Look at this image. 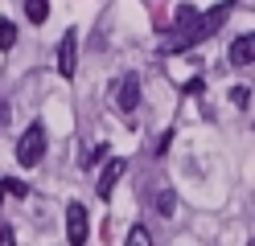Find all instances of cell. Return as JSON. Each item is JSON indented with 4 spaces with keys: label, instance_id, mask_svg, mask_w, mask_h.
Segmentation results:
<instances>
[{
    "label": "cell",
    "instance_id": "1",
    "mask_svg": "<svg viewBox=\"0 0 255 246\" xmlns=\"http://www.w3.org/2000/svg\"><path fill=\"white\" fill-rule=\"evenodd\" d=\"M231 8H235V4H214L206 16H194V21L177 25V29H173V37H165V41H161V54H181V49L206 41L214 29H222V21L231 16Z\"/></svg>",
    "mask_w": 255,
    "mask_h": 246
},
{
    "label": "cell",
    "instance_id": "2",
    "mask_svg": "<svg viewBox=\"0 0 255 246\" xmlns=\"http://www.w3.org/2000/svg\"><path fill=\"white\" fill-rule=\"evenodd\" d=\"M45 160V127L41 123H29L25 136L17 140V164L21 168H37Z\"/></svg>",
    "mask_w": 255,
    "mask_h": 246
},
{
    "label": "cell",
    "instance_id": "3",
    "mask_svg": "<svg viewBox=\"0 0 255 246\" xmlns=\"http://www.w3.org/2000/svg\"><path fill=\"white\" fill-rule=\"evenodd\" d=\"M78 70V33H62V41H58V74L62 78H74Z\"/></svg>",
    "mask_w": 255,
    "mask_h": 246
},
{
    "label": "cell",
    "instance_id": "4",
    "mask_svg": "<svg viewBox=\"0 0 255 246\" xmlns=\"http://www.w3.org/2000/svg\"><path fill=\"white\" fill-rule=\"evenodd\" d=\"M111 98H116V107L128 115V111H136L140 107V78L136 74H124L116 82V90H111Z\"/></svg>",
    "mask_w": 255,
    "mask_h": 246
},
{
    "label": "cell",
    "instance_id": "5",
    "mask_svg": "<svg viewBox=\"0 0 255 246\" xmlns=\"http://www.w3.org/2000/svg\"><path fill=\"white\" fill-rule=\"evenodd\" d=\"M66 238H70V246H83L87 242V209L78 201L66 205Z\"/></svg>",
    "mask_w": 255,
    "mask_h": 246
},
{
    "label": "cell",
    "instance_id": "6",
    "mask_svg": "<svg viewBox=\"0 0 255 246\" xmlns=\"http://www.w3.org/2000/svg\"><path fill=\"white\" fill-rule=\"evenodd\" d=\"M120 176H124V160H120V156H111V160H107V168L99 172V180H95V197H103V201H107L111 189L120 185Z\"/></svg>",
    "mask_w": 255,
    "mask_h": 246
},
{
    "label": "cell",
    "instance_id": "7",
    "mask_svg": "<svg viewBox=\"0 0 255 246\" xmlns=\"http://www.w3.org/2000/svg\"><path fill=\"white\" fill-rule=\"evenodd\" d=\"M251 62H255V37H251V33H243V37L231 45V66L243 70V66H251Z\"/></svg>",
    "mask_w": 255,
    "mask_h": 246
},
{
    "label": "cell",
    "instance_id": "8",
    "mask_svg": "<svg viewBox=\"0 0 255 246\" xmlns=\"http://www.w3.org/2000/svg\"><path fill=\"white\" fill-rule=\"evenodd\" d=\"M4 197H29V185L17 176H4L0 180V205H4Z\"/></svg>",
    "mask_w": 255,
    "mask_h": 246
},
{
    "label": "cell",
    "instance_id": "9",
    "mask_svg": "<svg viewBox=\"0 0 255 246\" xmlns=\"http://www.w3.org/2000/svg\"><path fill=\"white\" fill-rule=\"evenodd\" d=\"M25 12H29V21H33V25H41L45 16H50V4H45V0H25Z\"/></svg>",
    "mask_w": 255,
    "mask_h": 246
},
{
    "label": "cell",
    "instance_id": "10",
    "mask_svg": "<svg viewBox=\"0 0 255 246\" xmlns=\"http://www.w3.org/2000/svg\"><path fill=\"white\" fill-rule=\"evenodd\" d=\"M12 45H17V25L0 21V49H12Z\"/></svg>",
    "mask_w": 255,
    "mask_h": 246
},
{
    "label": "cell",
    "instance_id": "11",
    "mask_svg": "<svg viewBox=\"0 0 255 246\" xmlns=\"http://www.w3.org/2000/svg\"><path fill=\"white\" fill-rule=\"evenodd\" d=\"M152 201H156V209H161V213H165V218H169V213H173V209H177V201H173V193H169V189H161V193H156V197H152Z\"/></svg>",
    "mask_w": 255,
    "mask_h": 246
},
{
    "label": "cell",
    "instance_id": "12",
    "mask_svg": "<svg viewBox=\"0 0 255 246\" xmlns=\"http://www.w3.org/2000/svg\"><path fill=\"white\" fill-rule=\"evenodd\" d=\"M128 242H132V246H148V242H152V234H148L144 226H132V234H128Z\"/></svg>",
    "mask_w": 255,
    "mask_h": 246
},
{
    "label": "cell",
    "instance_id": "13",
    "mask_svg": "<svg viewBox=\"0 0 255 246\" xmlns=\"http://www.w3.org/2000/svg\"><path fill=\"white\" fill-rule=\"evenodd\" d=\"M231 103H235V107H247V103H251V90H247V86H235V90H231Z\"/></svg>",
    "mask_w": 255,
    "mask_h": 246
},
{
    "label": "cell",
    "instance_id": "14",
    "mask_svg": "<svg viewBox=\"0 0 255 246\" xmlns=\"http://www.w3.org/2000/svg\"><path fill=\"white\" fill-rule=\"evenodd\" d=\"M194 16H198V8H194V4H181V8H177V25H185V21H194Z\"/></svg>",
    "mask_w": 255,
    "mask_h": 246
},
{
    "label": "cell",
    "instance_id": "15",
    "mask_svg": "<svg viewBox=\"0 0 255 246\" xmlns=\"http://www.w3.org/2000/svg\"><path fill=\"white\" fill-rule=\"evenodd\" d=\"M103 156H107V148L99 144V148H95V152H87V160H83V168H91V164H95V160H103Z\"/></svg>",
    "mask_w": 255,
    "mask_h": 246
},
{
    "label": "cell",
    "instance_id": "16",
    "mask_svg": "<svg viewBox=\"0 0 255 246\" xmlns=\"http://www.w3.org/2000/svg\"><path fill=\"white\" fill-rule=\"evenodd\" d=\"M12 242H17V234H12V226H4L0 230V246H12Z\"/></svg>",
    "mask_w": 255,
    "mask_h": 246
},
{
    "label": "cell",
    "instance_id": "17",
    "mask_svg": "<svg viewBox=\"0 0 255 246\" xmlns=\"http://www.w3.org/2000/svg\"><path fill=\"white\" fill-rule=\"evenodd\" d=\"M185 94H202V78H189L185 82Z\"/></svg>",
    "mask_w": 255,
    "mask_h": 246
}]
</instances>
